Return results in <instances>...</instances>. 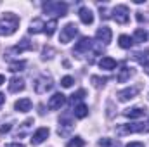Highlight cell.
I'll list each match as a JSON object with an SVG mask.
<instances>
[{"label": "cell", "mask_w": 149, "mask_h": 147, "mask_svg": "<svg viewBox=\"0 0 149 147\" xmlns=\"http://www.w3.org/2000/svg\"><path fill=\"white\" fill-rule=\"evenodd\" d=\"M19 28V17L12 12H5L2 17H0V35H12L16 33V30Z\"/></svg>", "instance_id": "6da1fadb"}, {"label": "cell", "mask_w": 149, "mask_h": 147, "mask_svg": "<svg viewBox=\"0 0 149 147\" xmlns=\"http://www.w3.org/2000/svg\"><path fill=\"white\" fill-rule=\"evenodd\" d=\"M43 10H45L47 14L56 16V17L66 16V12H68V3H64V2H45V3H43Z\"/></svg>", "instance_id": "7a4b0ae2"}, {"label": "cell", "mask_w": 149, "mask_h": 147, "mask_svg": "<svg viewBox=\"0 0 149 147\" xmlns=\"http://www.w3.org/2000/svg\"><path fill=\"white\" fill-rule=\"evenodd\" d=\"M52 87H54V81H52V78L47 76V74L37 78V81H35V92H37V94H47Z\"/></svg>", "instance_id": "3957f363"}, {"label": "cell", "mask_w": 149, "mask_h": 147, "mask_svg": "<svg viewBox=\"0 0 149 147\" xmlns=\"http://www.w3.org/2000/svg\"><path fill=\"white\" fill-rule=\"evenodd\" d=\"M116 132L120 135H125V133H139V132H148V126H144L142 123H128V125H120L116 128Z\"/></svg>", "instance_id": "277c9868"}, {"label": "cell", "mask_w": 149, "mask_h": 147, "mask_svg": "<svg viewBox=\"0 0 149 147\" xmlns=\"http://www.w3.org/2000/svg\"><path fill=\"white\" fill-rule=\"evenodd\" d=\"M78 33V28L74 23H68L63 30H61V37H59V42L61 43H70L74 38V35Z\"/></svg>", "instance_id": "5b68a950"}, {"label": "cell", "mask_w": 149, "mask_h": 147, "mask_svg": "<svg viewBox=\"0 0 149 147\" xmlns=\"http://www.w3.org/2000/svg\"><path fill=\"white\" fill-rule=\"evenodd\" d=\"M128 17H130V14H128V7L127 5H116L113 9V19L116 23L125 24V23H128Z\"/></svg>", "instance_id": "8992f818"}, {"label": "cell", "mask_w": 149, "mask_h": 147, "mask_svg": "<svg viewBox=\"0 0 149 147\" xmlns=\"http://www.w3.org/2000/svg\"><path fill=\"white\" fill-rule=\"evenodd\" d=\"M49 133H50V130L47 128V126H42V128H38L37 132L31 135V146H40L42 142H45L47 140V137H49Z\"/></svg>", "instance_id": "52a82bcc"}, {"label": "cell", "mask_w": 149, "mask_h": 147, "mask_svg": "<svg viewBox=\"0 0 149 147\" xmlns=\"http://www.w3.org/2000/svg\"><path fill=\"white\" fill-rule=\"evenodd\" d=\"M64 102H66V97L59 92V94H54L50 99H49V102H47V106H49V109H61L63 106H64Z\"/></svg>", "instance_id": "ba28073f"}, {"label": "cell", "mask_w": 149, "mask_h": 147, "mask_svg": "<svg viewBox=\"0 0 149 147\" xmlns=\"http://www.w3.org/2000/svg\"><path fill=\"white\" fill-rule=\"evenodd\" d=\"M92 45H94V42H92V38H88V37H83V38H80V42L74 45V52L76 54H83V52H88L90 49H92Z\"/></svg>", "instance_id": "9c48e42d"}, {"label": "cell", "mask_w": 149, "mask_h": 147, "mask_svg": "<svg viewBox=\"0 0 149 147\" xmlns=\"http://www.w3.org/2000/svg\"><path fill=\"white\" fill-rule=\"evenodd\" d=\"M95 37H97V40L101 42V43H104V45H108L109 42H111V30L108 28V26H101L99 30H97V33H95Z\"/></svg>", "instance_id": "30bf717a"}, {"label": "cell", "mask_w": 149, "mask_h": 147, "mask_svg": "<svg viewBox=\"0 0 149 147\" xmlns=\"http://www.w3.org/2000/svg\"><path fill=\"white\" fill-rule=\"evenodd\" d=\"M139 87H128V88H125V90H121L120 94H118V97H120V101L121 102H125V101H130V99H134L137 94H139Z\"/></svg>", "instance_id": "8fae6325"}, {"label": "cell", "mask_w": 149, "mask_h": 147, "mask_svg": "<svg viewBox=\"0 0 149 147\" xmlns=\"http://www.w3.org/2000/svg\"><path fill=\"white\" fill-rule=\"evenodd\" d=\"M78 16H80V21L83 24H92L94 23V14H92V10L88 7H81L80 12H78Z\"/></svg>", "instance_id": "7c38bea8"}, {"label": "cell", "mask_w": 149, "mask_h": 147, "mask_svg": "<svg viewBox=\"0 0 149 147\" xmlns=\"http://www.w3.org/2000/svg\"><path fill=\"white\" fill-rule=\"evenodd\" d=\"M21 90H24V80L19 78V76L10 78V81H9V92H21Z\"/></svg>", "instance_id": "4fadbf2b"}, {"label": "cell", "mask_w": 149, "mask_h": 147, "mask_svg": "<svg viewBox=\"0 0 149 147\" xmlns=\"http://www.w3.org/2000/svg\"><path fill=\"white\" fill-rule=\"evenodd\" d=\"M33 49V45H31V42L28 40V38H24V40H21V43H17L10 52L12 54H23L24 50H31Z\"/></svg>", "instance_id": "5bb4252c"}, {"label": "cell", "mask_w": 149, "mask_h": 147, "mask_svg": "<svg viewBox=\"0 0 149 147\" xmlns=\"http://www.w3.org/2000/svg\"><path fill=\"white\" fill-rule=\"evenodd\" d=\"M71 128H73L71 119L70 118H61V121H59V135H68Z\"/></svg>", "instance_id": "9a60e30c"}, {"label": "cell", "mask_w": 149, "mask_h": 147, "mask_svg": "<svg viewBox=\"0 0 149 147\" xmlns=\"http://www.w3.org/2000/svg\"><path fill=\"white\" fill-rule=\"evenodd\" d=\"M14 107H16V111H19V112H28V111L31 109V101H30L28 97L19 99V101L14 104Z\"/></svg>", "instance_id": "2e32d148"}, {"label": "cell", "mask_w": 149, "mask_h": 147, "mask_svg": "<svg viewBox=\"0 0 149 147\" xmlns=\"http://www.w3.org/2000/svg\"><path fill=\"white\" fill-rule=\"evenodd\" d=\"M144 112H146V109H142V107H132V109H125V111H123V114H125L127 118H130V119L142 118V116H144Z\"/></svg>", "instance_id": "e0dca14e"}, {"label": "cell", "mask_w": 149, "mask_h": 147, "mask_svg": "<svg viewBox=\"0 0 149 147\" xmlns=\"http://www.w3.org/2000/svg\"><path fill=\"white\" fill-rule=\"evenodd\" d=\"M99 66H101V69L113 71V69L116 68V61H114L113 57H102V59L99 61Z\"/></svg>", "instance_id": "ac0fdd59"}, {"label": "cell", "mask_w": 149, "mask_h": 147, "mask_svg": "<svg viewBox=\"0 0 149 147\" xmlns=\"http://www.w3.org/2000/svg\"><path fill=\"white\" fill-rule=\"evenodd\" d=\"M134 74V71H132V68H128V66H123L121 69H120V73H118V76H116V80L120 81V83H125L127 80H130V76Z\"/></svg>", "instance_id": "d6986e66"}, {"label": "cell", "mask_w": 149, "mask_h": 147, "mask_svg": "<svg viewBox=\"0 0 149 147\" xmlns=\"http://www.w3.org/2000/svg\"><path fill=\"white\" fill-rule=\"evenodd\" d=\"M73 114L74 118H78V119H83L87 114H88V107L85 106V104H76L73 109Z\"/></svg>", "instance_id": "ffe728a7"}, {"label": "cell", "mask_w": 149, "mask_h": 147, "mask_svg": "<svg viewBox=\"0 0 149 147\" xmlns=\"http://www.w3.org/2000/svg\"><path fill=\"white\" fill-rule=\"evenodd\" d=\"M43 28H45V23L37 17V19H33L31 21V24H30V33H40V31H43Z\"/></svg>", "instance_id": "44dd1931"}, {"label": "cell", "mask_w": 149, "mask_h": 147, "mask_svg": "<svg viewBox=\"0 0 149 147\" xmlns=\"http://www.w3.org/2000/svg\"><path fill=\"white\" fill-rule=\"evenodd\" d=\"M134 59H135V61H139L141 64L148 66V64H149V50H141V52H135V54H134Z\"/></svg>", "instance_id": "7402d4cb"}, {"label": "cell", "mask_w": 149, "mask_h": 147, "mask_svg": "<svg viewBox=\"0 0 149 147\" xmlns=\"http://www.w3.org/2000/svg\"><path fill=\"white\" fill-rule=\"evenodd\" d=\"M24 68H26V61H14V62L9 64V71H12V73L23 71Z\"/></svg>", "instance_id": "603a6c76"}, {"label": "cell", "mask_w": 149, "mask_h": 147, "mask_svg": "<svg viewBox=\"0 0 149 147\" xmlns=\"http://www.w3.org/2000/svg\"><path fill=\"white\" fill-rule=\"evenodd\" d=\"M118 40H120L118 43H120V47H121V49H130V47L134 45V38L128 37V35H121Z\"/></svg>", "instance_id": "cb8c5ba5"}, {"label": "cell", "mask_w": 149, "mask_h": 147, "mask_svg": "<svg viewBox=\"0 0 149 147\" xmlns=\"http://www.w3.org/2000/svg\"><path fill=\"white\" fill-rule=\"evenodd\" d=\"M56 28H57V21H56V19H50V21H47V23H45V28H43V33H47V35L50 37V35H54V31H56Z\"/></svg>", "instance_id": "d4e9b609"}, {"label": "cell", "mask_w": 149, "mask_h": 147, "mask_svg": "<svg viewBox=\"0 0 149 147\" xmlns=\"http://www.w3.org/2000/svg\"><path fill=\"white\" fill-rule=\"evenodd\" d=\"M134 40H135V42H139V43L146 42V40H148V33H146V30L137 28V30H135V33H134Z\"/></svg>", "instance_id": "484cf974"}, {"label": "cell", "mask_w": 149, "mask_h": 147, "mask_svg": "<svg viewBox=\"0 0 149 147\" xmlns=\"http://www.w3.org/2000/svg\"><path fill=\"white\" fill-rule=\"evenodd\" d=\"M85 146V140L81 139V137H74V139H71L68 144H66V147H83Z\"/></svg>", "instance_id": "4316f807"}, {"label": "cell", "mask_w": 149, "mask_h": 147, "mask_svg": "<svg viewBox=\"0 0 149 147\" xmlns=\"http://www.w3.org/2000/svg\"><path fill=\"white\" fill-rule=\"evenodd\" d=\"M74 83V80H73V76H64L63 80H61V85L64 87V88H70L71 85Z\"/></svg>", "instance_id": "83f0119b"}, {"label": "cell", "mask_w": 149, "mask_h": 147, "mask_svg": "<svg viewBox=\"0 0 149 147\" xmlns=\"http://www.w3.org/2000/svg\"><path fill=\"white\" fill-rule=\"evenodd\" d=\"M113 146V140L111 139H101L97 142V147H111Z\"/></svg>", "instance_id": "f1b7e54d"}, {"label": "cell", "mask_w": 149, "mask_h": 147, "mask_svg": "<svg viewBox=\"0 0 149 147\" xmlns=\"http://www.w3.org/2000/svg\"><path fill=\"white\" fill-rule=\"evenodd\" d=\"M83 95H85V90H78V92H74L73 95H71V102H74V101H80V99H83Z\"/></svg>", "instance_id": "f546056e"}, {"label": "cell", "mask_w": 149, "mask_h": 147, "mask_svg": "<svg viewBox=\"0 0 149 147\" xmlns=\"http://www.w3.org/2000/svg\"><path fill=\"white\" fill-rule=\"evenodd\" d=\"M92 81L97 85V87H101V85H104L106 81H108V78H99V76H92Z\"/></svg>", "instance_id": "4dcf8cb0"}, {"label": "cell", "mask_w": 149, "mask_h": 147, "mask_svg": "<svg viewBox=\"0 0 149 147\" xmlns=\"http://www.w3.org/2000/svg\"><path fill=\"white\" fill-rule=\"evenodd\" d=\"M10 128H12V125L5 123V125H2V126H0V133H7V132H10Z\"/></svg>", "instance_id": "1f68e13d"}, {"label": "cell", "mask_w": 149, "mask_h": 147, "mask_svg": "<svg viewBox=\"0 0 149 147\" xmlns=\"http://www.w3.org/2000/svg\"><path fill=\"white\" fill-rule=\"evenodd\" d=\"M125 147H144L142 142H130V144H127Z\"/></svg>", "instance_id": "d6a6232c"}, {"label": "cell", "mask_w": 149, "mask_h": 147, "mask_svg": "<svg viewBox=\"0 0 149 147\" xmlns=\"http://www.w3.org/2000/svg\"><path fill=\"white\" fill-rule=\"evenodd\" d=\"M5 147H24L21 142H14V144H5Z\"/></svg>", "instance_id": "836d02e7"}, {"label": "cell", "mask_w": 149, "mask_h": 147, "mask_svg": "<svg viewBox=\"0 0 149 147\" xmlns=\"http://www.w3.org/2000/svg\"><path fill=\"white\" fill-rule=\"evenodd\" d=\"M3 102H5V95H3V94H0V106H2Z\"/></svg>", "instance_id": "e575fe53"}, {"label": "cell", "mask_w": 149, "mask_h": 147, "mask_svg": "<svg viewBox=\"0 0 149 147\" xmlns=\"http://www.w3.org/2000/svg\"><path fill=\"white\" fill-rule=\"evenodd\" d=\"M2 83H5V78H3V74H0V85Z\"/></svg>", "instance_id": "d590c367"}, {"label": "cell", "mask_w": 149, "mask_h": 147, "mask_svg": "<svg viewBox=\"0 0 149 147\" xmlns=\"http://www.w3.org/2000/svg\"><path fill=\"white\" fill-rule=\"evenodd\" d=\"M148 132H149V123H148Z\"/></svg>", "instance_id": "8d00e7d4"}]
</instances>
